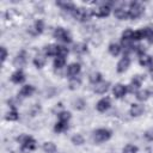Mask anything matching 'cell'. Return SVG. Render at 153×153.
<instances>
[{"mask_svg":"<svg viewBox=\"0 0 153 153\" xmlns=\"http://www.w3.org/2000/svg\"><path fill=\"white\" fill-rule=\"evenodd\" d=\"M142 80H143V78H142L141 75L134 76V79L131 80V82H130V85H129V91H130V92H136L137 88L141 86Z\"/></svg>","mask_w":153,"mask_h":153,"instance_id":"7","label":"cell"},{"mask_svg":"<svg viewBox=\"0 0 153 153\" xmlns=\"http://www.w3.org/2000/svg\"><path fill=\"white\" fill-rule=\"evenodd\" d=\"M109 51H110L111 55L117 56L120 54V51H121V47L118 44H116V43H112V44L109 45Z\"/></svg>","mask_w":153,"mask_h":153,"instance_id":"24","label":"cell"},{"mask_svg":"<svg viewBox=\"0 0 153 153\" xmlns=\"http://www.w3.org/2000/svg\"><path fill=\"white\" fill-rule=\"evenodd\" d=\"M11 80H12L13 82H16V84L23 82V81L25 80V75H24V73H23L22 71H17V72H14V73L12 74Z\"/></svg>","mask_w":153,"mask_h":153,"instance_id":"16","label":"cell"},{"mask_svg":"<svg viewBox=\"0 0 153 153\" xmlns=\"http://www.w3.org/2000/svg\"><path fill=\"white\" fill-rule=\"evenodd\" d=\"M33 92H35V87H33V86H31V85H25V86L22 87L19 94H20L22 97H30Z\"/></svg>","mask_w":153,"mask_h":153,"instance_id":"15","label":"cell"},{"mask_svg":"<svg viewBox=\"0 0 153 153\" xmlns=\"http://www.w3.org/2000/svg\"><path fill=\"white\" fill-rule=\"evenodd\" d=\"M109 13H110V8H109V6H105V5L92 11V14H94L97 17H106V16H109Z\"/></svg>","mask_w":153,"mask_h":153,"instance_id":"10","label":"cell"},{"mask_svg":"<svg viewBox=\"0 0 153 153\" xmlns=\"http://www.w3.org/2000/svg\"><path fill=\"white\" fill-rule=\"evenodd\" d=\"M110 136H111V131L109 129L100 128V129H97L93 133V141L96 143H100V142H104V141L109 140Z\"/></svg>","mask_w":153,"mask_h":153,"instance_id":"1","label":"cell"},{"mask_svg":"<svg viewBox=\"0 0 153 153\" xmlns=\"http://www.w3.org/2000/svg\"><path fill=\"white\" fill-rule=\"evenodd\" d=\"M72 142L75 143V145H82L84 143V137L80 135V134H76L72 137Z\"/></svg>","mask_w":153,"mask_h":153,"instance_id":"34","label":"cell"},{"mask_svg":"<svg viewBox=\"0 0 153 153\" xmlns=\"http://www.w3.org/2000/svg\"><path fill=\"white\" fill-rule=\"evenodd\" d=\"M54 37H55L56 39H59V41L65 42V43H71V42H72V37H71L69 32L66 31V30L62 29V27L55 29V31H54Z\"/></svg>","mask_w":153,"mask_h":153,"instance_id":"3","label":"cell"},{"mask_svg":"<svg viewBox=\"0 0 153 153\" xmlns=\"http://www.w3.org/2000/svg\"><path fill=\"white\" fill-rule=\"evenodd\" d=\"M90 80H91L93 84H98V82H100V80H102V75H100V73H92L91 76H90Z\"/></svg>","mask_w":153,"mask_h":153,"instance_id":"31","label":"cell"},{"mask_svg":"<svg viewBox=\"0 0 153 153\" xmlns=\"http://www.w3.org/2000/svg\"><path fill=\"white\" fill-rule=\"evenodd\" d=\"M149 96H151V92H149L148 90H143V91L136 92V98H137L139 100H146Z\"/></svg>","mask_w":153,"mask_h":153,"instance_id":"25","label":"cell"},{"mask_svg":"<svg viewBox=\"0 0 153 153\" xmlns=\"http://www.w3.org/2000/svg\"><path fill=\"white\" fill-rule=\"evenodd\" d=\"M43 149L45 153H55L56 152V146L53 142H45L43 145Z\"/></svg>","mask_w":153,"mask_h":153,"instance_id":"23","label":"cell"},{"mask_svg":"<svg viewBox=\"0 0 153 153\" xmlns=\"http://www.w3.org/2000/svg\"><path fill=\"white\" fill-rule=\"evenodd\" d=\"M59 118H60V121H67V122H68V120L71 118V112H68V111H62V112L59 114Z\"/></svg>","mask_w":153,"mask_h":153,"instance_id":"36","label":"cell"},{"mask_svg":"<svg viewBox=\"0 0 153 153\" xmlns=\"http://www.w3.org/2000/svg\"><path fill=\"white\" fill-rule=\"evenodd\" d=\"M35 148H36V141L30 136H25L22 142V152L29 153L30 151H33Z\"/></svg>","mask_w":153,"mask_h":153,"instance_id":"4","label":"cell"},{"mask_svg":"<svg viewBox=\"0 0 153 153\" xmlns=\"http://www.w3.org/2000/svg\"><path fill=\"white\" fill-rule=\"evenodd\" d=\"M145 137L149 141H153V129H148L146 133H145Z\"/></svg>","mask_w":153,"mask_h":153,"instance_id":"40","label":"cell"},{"mask_svg":"<svg viewBox=\"0 0 153 153\" xmlns=\"http://www.w3.org/2000/svg\"><path fill=\"white\" fill-rule=\"evenodd\" d=\"M139 62L141 66H151L152 62H153V59L149 56V55H146V54H142L139 59Z\"/></svg>","mask_w":153,"mask_h":153,"instance_id":"18","label":"cell"},{"mask_svg":"<svg viewBox=\"0 0 153 153\" xmlns=\"http://www.w3.org/2000/svg\"><path fill=\"white\" fill-rule=\"evenodd\" d=\"M68 54V49L65 48V47H59V55L57 56H62V57H66Z\"/></svg>","mask_w":153,"mask_h":153,"instance_id":"39","label":"cell"},{"mask_svg":"<svg viewBox=\"0 0 153 153\" xmlns=\"http://www.w3.org/2000/svg\"><path fill=\"white\" fill-rule=\"evenodd\" d=\"M25 61H26V54H25L24 50H22V51L16 56V59H14V61H13V65H14L16 67H23L24 63H25Z\"/></svg>","mask_w":153,"mask_h":153,"instance_id":"9","label":"cell"},{"mask_svg":"<svg viewBox=\"0 0 153 153\" xmlns=\"http://www.w3.org/2000/svg\"><path fill=\"white\" fill-rule=\"evenodd\" d=\"M129 63H130V59H129L127 55L123 56V57L120 60V62L117 63V72L123 73L124 71H127L128 67H129Z\"/></svg>","mask_w":153,"mask_h":153,"instance_id":"6","label":"cell"},{"mask_svg":"<svg viewBox=\"0 0 153 153\" xmlns=\"http://www.w3.org/2000/svg\"><path fill=\"white\" fill-rule=\"evenodd\" d=\"M112 93L116 98H122L127 93V87L122 84H117V85H115V87L112 90Z\"/></svg>","mask_w":153,"mask_h":153,"instance_id":"8","label":"cell"},{"mask_svg":"<svg viewBox=\"0 0 153 153\" xmlns=\"http://www.w3.org/2000/svg\"><path fill=\"white\" fill-rule=\"evenodd\" d=\"M143 12V6L140 4V2H131L130 4V8H129V17L131 19H136L139 18Z\"/></svg>","mask_w":153,"mask_h":153,"instance_id":"2","label":"cell"},{"mask_svg":"<svg viewBox=\"0 0 153 153\" xmlns=\"http://www.w3.org/2000/svg\"><path fill=\"white\" fill-rule=\"evenodd\" d=\"M84 106H85V102H84L82 99H76V100L74 102V108H75V109L81 110V109H84Z\"/></svg>","mask_w":153,"mask_h":153,"instance_id":"38","label":"cell"},{"mask_svg":"<svg viewBox=\"0 0 153 153\" xmlns=\"http://www.w3.org/2000/svg\"><path fill=\"white\" fill-rule=\"evenodd\" d=\"M142 38H146L145 29H141V30H137V31L133 32V41H139V39H142Z\"/></svg>","mask_w":153,"mask_h":153,"instance_id":"21","label":"cell"},{"mask_svg":"<svg viewBox=\"0 0 153 153\" xmlns=\"http://www.w3.org/2000/svg\"><path fill=\"white\" fill-rule=\"evenodd\" d=\"M109 108H110V100H109V98H103V99H100L97 103V110L100 111V112L106 111Z\"/></svg>","mask_w":153,"mask_h":153,"instance_id":"11","label":"cell"},{"mask_svg":"<svg viewBox=\"0 0 153 153\" xmlns=\"http://www.w3.org/2000/svg\"><path fill=\"white\" fill-rule=\"evenodd\" d=\"M80 72V65L79 63H72L67 68V75L69 76H75Z\"/></svg>","mask_w":153,"mask_h":153,"instance_id":"13","label":"cell"},{"mask_svg":"<svg viewBox=\"0 0 153 153\" xmlns=\"http://www.w3.org/2000/svg\"><path fill=\"white\" fill-rule=\"evenodd\" d=\"M109 88V82L108 81H100L98 84H96L94 86V92L96 93H105Z\"/></svg>","mask_w":153,"mask_h":153,"instance_id":"12","label":"cell"},{"mask_svg":"<svg viewBox=\"0 0 153 153\" xmlns=\"http://www.w3.org/2000/svg\"><path fill=\"white\" fill-rule=\"evenodd\" d=\"M79 85H80V79L73 78V79L69 81V88H71V90H75V88H78Z\"/></svg>","mask_w":153,"mask_h":153,"instance_id":"33","label":"cell"},{"mask_svg":"<svg viewBox=\"0 0 153 153\" xmlns=\"http://www.w3.org/2000/svg\"><path fill=\"white\" fill-rule=\"evenodd\" d=\"M6 57H7V50L5 47H1V61L4 62L6 60Z\"/></svg>","mask_w":153,"mask_h":153,"instance_id":"41","label":"cell"},{"mask_svg":"<svg viewBox=\"0 0 153 153\" xmlns=\"http://www.w3.org/2000/svg\"><path fill=\"white\" fill-rule=\"evenodd\" d=\"M133 32L130 29H127L123 33H122V41H127V42H131L133 41Z\"/></svg>","mask_w":153,"mask_h":153,"instance_id":"26","label":"cell"},{"mask_svg":"<svg viewBox=\"0 0 153 153\" xmlns=\"http://www.w3.org/2000/svg\"><path fill=\"white\" fill-rule=\"evenodd\" d=\"M65 63H66V59L62 56H57L54 61V67L55 68H62L65 66Z\"/></svg>","mask_w":153,"mask_h":153,"instance_id":"27","label":"cell"},{"mask_svg":"<svg viewBox=\"0 0 153 153\" xmlns=\"http://www.w3.org/2000/svg\"><path fill=\"white\" fill-rule=\"evenodd\" d=\"M57 5L61 6L63 10H67V11H71V12H73L75 10V6L72 2H57Z\"/></svg>","mask_w":153,"mask_h":153,"instance_id":"28","label":"cell"},{"mask_svg":"<svg viewBox=\"0 0 153 153\" xmlns=\"http://www.w3.org/2000/svg\"><path fill=\"white\" fill-rule=\"evenodd\" d=\"M143 105H140V104H133L131 108H130V115L131 116H140L142 112H143Z\"/></svg>","mask_w":153,"mask_h":153,"instance_id":"17","label":"cell"},{"mask_svg":"<svg viewBox=\"0 0 153 153\" xmlns=\"http://www.w3.org/2000/svg\"><path fill=\"white\" fill-rule=\"evenodd\" d=\"M6 120H8V121H16V120H18V112L13 109L12 111L7 112V115H6Z\"/></svg>","mask_w":153,"mask_h":153,"instance_id":"30","label":"cell"},{"mask_svg":"<svg viewBox=\"0 0 153 153\" xmlns=\"http://www.w3.org/2000/svg\"><path fill=\"white\" fill-rule=\"evenodd\" d=\"M151 75H152V79H153V71L151 72Z\"/></svg>","mask_w":153,"mask_h":153,"instance_id":"42","label":"cell"},{"mask_svg":"<svg viewBox=\"0 0 153 153\" xmlns=\"http://www.w3.org/2000/svg\"><path fill=\"white\" fill-rule=\"evenodd\" d=\"M72 14H73V17H74L75 19H78V20H80V22H85V20L88 19V13H87V11H85V10H82V8H75V10L72 12Z\"/></svg>","mask_w":153,"mask_h":153,"instance_id":"5","label":"cell"},{"mask_svg":"<svg viewBox=\"0 0 153 153\" xmlns=\"http://www.w3.org/2000/svg\"><path fill=\"white\" fill-rule=\"evenodd\" d=\"M33 63H35L36 67L42 68V67L44 66V63H45V57H44L43 55H37V56L33 59Z\"/></svg>","mask_w":153,"mask_h":153,"instance_id":"22","label":"cell"},{"mask_svg":"<svg viewBox=\"0 0 153 153\" xmlns=\"http://www.w3.org/2000/svg\"><path fill=\"white\" fill-rule=\"evenodd\" d=\"M35 30H36L37 33H41L43 31V22L42 20H37L35 23Z\"/></svg>","mask_w":153,"mask_h":153,"instance_id":"37","label":"cell"},{"mask_svg":"<svg viewBox=\"0 0 153 153\" xmlns=\"http://www.w3.org/2000/svg\"><path fill=\"white\" fill-rule=\"evenodd\" d=\"M86 50H87V48H86V44H84V43H79V44H76V45L74 47V51L78 53V54L85 53Z\"/></svg>","mask_w":153,"mask_h":153,"instance_id":"29","label":"cell"},{"mask_svg":"<svg viewBox=\"0 0 153 153\" xmlns=\"http://www.w3.org/2000/svg\"><path fill=\"white\" fill-rule=\"evenodd\" d=\"M145 32H146V38L148 39V42L152 43L153 42V27H146Z\"/></svg>","mask_w":153,"mask_h":153,"instance_id":"35","label":"cell"},{"mask_svg":"<svg viewBox=\"0 0 153 153\" xmlns=\"http://www.w3.org/2000/svg\"><path fill=\"white\" fill-rule=\"evenodd\" d=\"M54 129H55V131H63V130H66V129H68V122L67 121H59L56 124H55V127H54Z\"/></svg>","mask_w":153,"mask_h":153,"instance_id":"19","label":"cell"},{"mask_svg":"<svg viewBox=\"0 0 153 153\" xmlns=\"http://www.w3.org/2000/svg\"><path fill=\"white\" fill-rule=\"evenodd\" d=\"M137 152V147L134 145H127L123 148V153H136Z\"/></svg>","mask_w":153,"mask_h":153,"instance_id":"32","label":"cell"},{"mask_svg":"<svg viewBox=\"0 0 153 153\" xmlns=\"http://www.w3.org/2000/svg\"><path fill=\"white\" fill-rule=\"evenodd\" d=\"M44 51L49 56H55V55L57 56L59 55V47L55 45V44H49V45H47L44 48Z\"/></svg>","mask_w":153,"mask_h":153,"instance_id":"14","label":"cell"},{"mask_svg":"<svg viewBox=\"0 0 153 153\" xmlns=\"http://www.w3.org/2000/svg\"><path fill=\"white\" fill-rule=\"evenodd\" d=\"M115 17L116 18H118V19H126L127 17H129V14H128V12L124 10V8H116L115 10Z\"/></svg>","mask_w":153,"mask_h":153,"instance_id":"20","label":"cell"}]
</instances>
